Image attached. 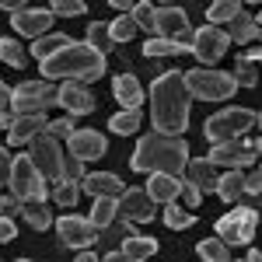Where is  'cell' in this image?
<instances>
[{"instance_id": "obj_1", "label": "cell", "mask_w": 262, "mask_h": 262, "mask_svg": "<svg viewBox=\"0 0 262 262\" xmlns=\"http://www.w3.org/2000/svg\"><path fill=\"white\" fill-rule=\"evenodd\" d=\"M189 101H192V95H189V88H185L179 70L161 74L150 84V119H154V129L164 133V137H179L189 126Z\"/></svg>"}, {"instance_id": "obj_2", "label": "cell", "mask_w": 262, "mask_h": 262, "mask_svg": "<svg viewBox=\"0 0 262 262\" xmlns=\"http://www.w3.org/2000/svg\"><path fill=\"white\" fill-rule=\"evenodd\" d=\"M189 164V143L182 137H164V133H143L133 158H129V168L133 171H147V175H171V179H182Z\"/></svg>"}, {"instance_id": "obj_3", "label": "cell", "mask_w": 262, "mask_h": 262, "mask_svg": "<svg viewBox=\"0 0 262 262\" xmlns=\"http://www.w3.org/2000/svg\"><path fill=\"white\" fill-rule=\"evenodd\" d=\"M42 74L49 77V81H74V84H91L105 77V56L95 53L88 42H70L67 49H60L56 56H49V60L42 63Z\"/></svg>"}, {"instance_id": "obj_4", "label": "cell", "mask_w": 262, "mask_h": 262, "mask_svg": "<svg viewBox=\"0 0 262 262\" xmlns=\"http://www.w3.org/2000/svg\"><path fill=\"white\" fill-rule=\"evenodd\" d=\"M252 126H259V112L231 105V108H224L217 116H210L206 126H203V133H206L210 143H231V140H242Z\"/></svg>"}, {"instance_id": "obj_5", "label": "cell", "mask_w": 262, "mask_h": 262, "mask_svg": "<svg viewBox=\"0 0 262 262\" xmlns=\"http://www.w3.org/2000/svg\"><path fill=\"white\" fill-rule=\"evenodd\" d=\"M28 161L35 164V171L42 175L46 185H60L63 182V150H60V140L49 129L28 140Z\"/></svg>"}, {"instance_id": "obj_6", "label": "cell", "mask_w": 262, "mask_h": 262, "mask_svg": "<svg viewBox=\"0 0 262 262\" xmlns=\"http://www.w3.org/2000/svg\"><path fill=\"white\" fill-rule=\"evenodd\" d=\"M60 101V88L53 81H25L14 88L11 112L14 116H46V108H53Z\"/></svg>"}, {"instance_id": "obj_7", "label": "cell", "mask_w": 262, "mask_h": 262, "mask_svg": "<svg viewBox=\"0 0 262 262\" xmlns=\"http://www.w3.org/2000/svg\"><path fill=\"white\" fill-rule=\"evenodd\" d=\"M182 81L189 88V95H196L200 101H224V98H231V95L238 91V84H234L231 74H224V70H206V67L182 74Z\"/></svg>"}, {"instance_id": "obj_8", "label": "cell", "mask_w": 262, "mask_h": 262, "mask_svg": "<svg viewBox=\"0 0 262 262\" xmlns=\"http://www.w3.org/2000/svg\"><path fill=\"white\" fill-rule=\"evenodd\" d=\"M7 185H11V196L18 203L46 200V192H49V185L42 182V175L35 171V164L28 161V154H18V158L11 161V179H7Z\"/></svg>"}, {"instance_id": "obj_9", "label": "cell", "mask_w": 262, "mask_h": 262, "mask_svg": "<svg viewBox=\"0 0 262 262\" xmlns=\"http://www.w3.org/2000/svg\"><path fill=\"white\" fill-rule=\"evenodd\" d=\"M154 35L164 42H179V46H189L192 42V25H189V14L179 4H164V7H154Z\"/></svg>"}, {"instance_id": "obj_10", "label": "cell", "mask_w": 262, "mask_h": 262, "mask_svg": "<svg viewBox=\"0 0 262 262\" xmlns=\"http://www.w3.org/2000/svg\"><path fill=\"white\" fill-rule=\"evenodd\" d=\"M227 35H224V28H213V25H203V28H196L192 32V42H189V53L196 56V60L210 70L213 63L224 60V53H227Z\"/></svg>"}, {"instance_id": "obj_11", "label": "cell", "mask_w": 262, "mask_h": 262, "mask_svg": "<svg viewBox=\"0 0 262 262\" xmlns=\"http://www.w3.org/2000/svg\"><path fill=\"white\" fill-rule=\"evenodd\" d=\"M262 150V140H252V143H242V140H231V143H213V150L206 154V161L213 164V168H245V164H252L259 158Z\"/></svg>"}, {"instance_id": "obj_12", "label": "cell", "mask_w": 262, "mask_h": 262, "mask_svg": "<svg viewBox=\"0 0 262 262\" xmlns=\"http://www.w3.org/2000/svg\"><path fill=\"white\" fill-rule=\"evenodd\" d=\"M56 234H60L63 245H70V248H77V252H88V248L101 238V231H98V227H91V221L74 217V213H67V217L56 221Z\"/></svg>"}, {"instance_id": "obj_13", "label": "cell", "mask_w": 262, "mask_h": 262, "mask_svg": "<svg viewBox=\"0 0 262 262\" xmlns=\"http://www.w3.org/2000/svg\"><path fill=\"white\" fill-rule=\"evenodd\" d=\"M116 210H119L122 221H154V213H158V203L150 200L143 189H122V196L116 200Z\"/></svg>"}, {"instance_id": "obj_14", "label": "cell", "mask_w": 262, "mask_h": 262, "mask_svg": "<svg viewBox=\"0 0 262 262\" xmlns=\"http://www.w3.org/2000/svg\"><path fill=\"white\" fill-rule=\"evenodd\" d=\"M11 25H14V32L25 35V39H42L53 28V11L49 7H25L18 14H11Z\"/></svg>"}, {"instance_id": "obj_15", "label": "cell", "mask_w": 262, "mask_h": 262, "mask_svg": "<svg viewBox=\"0 0 262 262\" xmlns=\"http://www.w3.org/2000/svg\"><path fill=\"white\" fill-rule=\"evenodd\" d=\"M81 189L91 200H119L126 185H122V179L116 171H95V175H84Z\"/></svg>"}, {"instance_id": "obj_16", "label": "cell", "mask_w": 262, "mask_h": 262, "mask_svg": "<svg viewBox=\"0 0 262 262\" xmlns=\"http://www.w3.org/2000/svg\"><path fill=\"white\" fill-rule=\"evenodd\" d=\"M67 147H70L74 158H81V161H95V158L105 154V137L95 133V129H74V137L67 140Z\"/></svg>"}, {"instance_id": "obj_17", "label": "cell", "mask_w": 262, "mask_h": 262, "mask_svg": "<svg viewBox=\"0 0 262 262\" xmlns=\"http://www.w3.org/2000/svg\"><path fill=\"white\" fill-rule=\"evenodd\" d=\"M60 105L67 112H74V116H88V112H95V95L88 91V84L67 81L60 88Z\"/></svg>"}, {"instance_id": "obj_18", "label": "cell", "mask_w": 262, "mask_h": 262, "mask_svg": "<svg viewBox=\"0 0 262 262\" xmlns=\"http://www.w3.org/2000/svg\"><path fill=\"white\" fill-rule=\"evenodd\" d=\"M49 129V119L46 116H14V126L7 129V143L11 147H21V143H28L32 137H39Z\"/></svg>"}, {"instance_id": "obj_19", "label": "cell", "mask_w": 262, "mask_h": 262, "mask_svg": "<svg viewBox=\"0 0 262 262\" xmlns=\"http://www.w3.org/2000/svg\"><path fill=\"white\" fill-rule=\"evenodd\" d=\"M112 95H116V101H119L122 108H129V112H137V108L143 105V88H140V81H137L133 74H116Z\"/></svg>"}, {"instance_id": "obj_20", "label": "cell", "mask_w": 262, "mask_h": 262, "mask_svg": "<svg viewBox=\"0 0 262 262\" xmlns=\"http://www.w3.org/2000/svg\"><path fill=\"white\" fill-rule=\"evenodd\" d=\"M182 175L192 182L200 192H217V168L206 161V158H189V164H185Z\"/></svg>"}, {"instance_id": "obj_21", "label": "cell", "mask_w": 262, "mask_h": 262, "mask_svg": "<svg viewBox=\"0 0 262 262\" xmlns=\"http://www.w3.org/2000/svg\"><path fill=\"white\" fill-rule=\"evenodd\" d=\"M224 35H227V42H255L259 39V18L238 11L234 18L224 25Z\"/></svg>"}, {"instance_id": "obj_22", "label": "cell", "mask_w": 262, "mask_h": 262, "mask_svg": "<svg viewBox=\"0 0 262 262\" xmlns=\"http://www.w3.org/2000/svg\"><path fill=\"white\" fill-rule=\"evenodd\" d=\"M143 192L158 203V206H164V203H175V196L182 192V179H171V175H150Z\"/></svg>"}, {"instance_id": "obj_23", "label": "cell", "mask_w": 262, "mask_h": 262, "mask_svg": "<svg viewBox=\"0 0 262 262\" xmlns=\"http://www.w3.org/2000/svg\"><path fill=\"white\" fill-rule=\"evenodd\" d=\"M119 252H122L129 262H143V259H150V255L158 252V242H154L150 234H126Z\"/></svg>"}, {"instance_id": "obj_24", "label": "cell", "mask_w": 262, "mask_h": 262, "mask_svg": "<svg viewBox=\"0 0 262 262\" xmlns=\"http://www.w3.org/2000/svg\"><path fill=\"white\" fill-rule=\"evenodd\" d=\"M21 217H25L28 227L46 231V227L53 224V210H49V203H46V200H25V203H21Z\"/></svg>"}, {"instance_id": "obj_25", "label": "cell", "mask_w": 262, "mask_h": 262, "mask_svg": "<svg viewBox=\"0 0 262 262\" xmlns=\"http://www.w3.org/2000/svg\"><path fill=\"white\" fill-rule=\"evenodd\" d=\"M70 46V35H63V32H49V35H42V39L32 42V56L39 63H46L49 56H56L60 49H67Z\"/></svg>"}, {"instance_id": "obj_26", "label": "cell", "mask_w": 262, "mask_h": 262, "mask_svg": "<svg viewBox=\"0 0 262 262\" xmlns=\"http://www.w3.org/2000/svg\"><path fill=\"white\" fill-rule=\"evenodd\" d=\"M88 46L95 49V53H101V56H108L112 49H116V42H112V32H108V21H91L88 25Z\"/></svg>"}, {"instance_id": "obj_27", "label": "cell", "mask_w": 262, "mask_h": 262, "mask_svg": "<svg viewBox=\"0 0 262 262\" xmlns=\"http://www.w3.org/2000/svg\"><path fill=\"white\" fill-rule=\"evenodd\" d=\"M242 182H245V171H224V175H217V196H221L224 203H234L238 196H242Z\"/></svg>"}, {"instance_id": "obj_28", "label": "cell", "mask_w": 262, "mask_h": 262, "mask_svg": "<svg viewBox=\"0 0 262 262\" xmlns=\"http://www.w3.org/2000/svg\"><path fill=\"white\" fill-rule=\"evenodd\" d=\"M140 122H143L140 108H137V112L122 108L119 116H112V119H108V129H112V133H119V137H133V133H140Z\"/></svg>"}, {"instance_id": "obj_29", "label": "cell", "mask_w": 262, "mask_h": 262, "mask_svg": "<svg viewBox=\"0 0 262 262\" xmlns=\"http://www.w3.org/2000/svg\"><path fill=\"white\" fill-rule=\"evenodd\" d=\"M238 11H242V4H238V0H217V4H210V7H206V21H210L213 28H224V25L234 18Z\"/></svg>"}, {"instance_id": "obj_30", "label": "cell", "mask_w": 262, "mask_h": 262, "mask_svg": "<svg viewBox=\"0 0 262 262\" xmlns=\"http://www.w3.org/2000/svg\"><path fill=\"white\" fill-rule=\"evenodd\" d=\"M196 252H200L203 262H231V248L221 242V238H203L196 245Z\"/></svg>"}, {"instance_id": "obj_31", "label": "cell", "mask_w": 262, "mask_h": 262, "mask_svg": "<svg viewBox=\"0 0 262 262\" xmlns=\"http://www.w3.org/2000/svg\"><path fill=\"white\" fill-rule=\"evenodd\" d=\"M119 217V210H116V200H95V206H91V227H98V231H105L108 224Z\"/></svg>"}, {"instance_id": "obj_32", "label": "cell", "mask_w": 262, "mask_h": 262, "mask_svg": "<svg viewBox=\"0 0 262 262\" xmlns=\"http://www.w3.org/2000/svg\"><path fill=\"white\" fill-rule=\"evenodd\" d=\"M164 224H168L171 231H185V227L196 224V213H192V210H182L179 203H164Z\"/></svg>"}, {"instance_id": "obj_33", "label": "cell", "mask_w": 262, "mask_h": 262, "mask_svg": "<svg viewBox=\"0 0 262 262\" xmlns=\"http://www.w3.org/2000/svg\"><path fill=\"white\" fill-rule=\"evenodd\" d=\"M189 53V46H179V42H164V39H147L143 42V56L154 60V56H182Z\"/></svg>"}, {"instance_id": "obj_34", "label": "cell", "mask_w": 262, "mask_h": 262, "mask_svg": "<svg viewBox=\"0 0 262 262\" xmlns=\"http://www.w3.org/2000/svg\"><path fill=\"white\" fill-rule=\"evenodd\" d=\"M108 32H112V42H116V46H122V42L137 39V32H140V28H137V21L129 18V14H119V18L108 25Z\"/></svg>"}, {"instance_id": "obj_35", "label": "cell", "mask_w": 262, "mask_h": 262, "mask_svg": "<svg viewBox=\"0 0 262 262\" xmlns=\"http://www.w3.org/2000/svg\"><path fill=\"white\" fill-rule=\"evenodd\" d=\"M0 60L7 63V67H25L28 56H25V49H21L18 39H0Z\"/></svg>"}, {"instance_id": "obj_36", "label": "cell", "mask_w": 262, "mask_h": 262, "mask_svg": "<svg viewBox=\"0 0 262 262\" xmlns=\"http://www.w3.org/2000/svg\"><path fill=\"white\" fill-rule=\"evenodd\" d=\"M231 77H234V84H242V88H255V84H259V70H255V63H248L242 56V60L234 63Z\"/></svg>"}, {"instance_id": "obj_37", "label": "cell", "mask_w": 262, "mask_h": 262, "mask_svg": "<svg viewBox=\"0 0 262 262\" xmlns=\"http://www.w3.org/2000/svg\"><path fill=\"white\" fill-rule=\"evenodd\" d=\"M77 196H81V185H77V182L63 179L60 185H53V200H56V206H74Z\"/></svg>"}, {"instance_id": "obj_38", "label": "cell", "mask_w": 262, "mask_h": 262, "mask_svg": "<svg viewBox=\"0 0 262 262\" xmlns=\"http://www.w3.org/2000/svg\"><path fill=\"white\" fill-rule=\"evenodd\" d=\"M129 18L137 21V28H143V32H154V4H133V11H129Z\"/></svg>"}, {"instance_id": "obj_39", "label": "cell", "mask_w": 262, "mask_h": 262, "mask_svg": "<svg viewBox=\"0 0 262 262\" xmlns=\"http://www.w3.org/2000/svg\"><path fill=\"white\" fill-rule=\"evenodd\" d=\"M49 11H53V18H56V14H60V18H77L81 11H88V4H84V0H53Z\"/></svg>"}, {"instance_id": "obj_40", "label": "cell", "mask_w": 262, "mask_h": 262, "mask_svg": "<svg viewBox=\"0 0 262 262\" xmlns=\"http://www.w3.org/2000/svg\"><path fill=\"white\" fill-rule=\"evenodd\" d=\"M63 179L67 182H84V161L81 158H74V154H63Z\"/></svg>"}, {"instance_id": "obj_41", "label": "cell", "mask_w": 262, "mask_h": 262, "mask_svg": "<svg viewBox=\"0 0 262 262\" xmlns=\"http://www.w3.org/2000/svg\"><path fill=\"white\" fill-rule=\"evenodd\" d=\"M74 129H77V126H74V119H70V116L49 122V133H53L56 140H70V137H74Z\"/></svg>"}, {"instance_id": "obj_42", "label": "cell", "mask_w": 262, "mask_h": 262, "mask_svg": "<svg viewBox=\"0 0 262 262\" xmlns=\"http://www.w3.org/2000/svg\"><path fill=\"white\" fill-rule=\"evenodd\" d=\"M179 196L185 200V206H200V203H203V192L189 179H182V192H179Z\"/></svg>"}, {"instance_id": "obj_43", "label": "cell", "mask_w": 262, "mask_h": 262, "mask_svg": "<svg viewBox=\"0 0 262 262\" xmlns=\"http://www.w3.org/2000/svg\"><path fill=\"white\" fill-rule=\"evenodd\" d=\"M259 189H262V175L259 171H252V175H245V182H242V196H259Z\"/></svg>"}, {"instance_id": "obj_44", "label": "cell", "mask_w": 262, "mask_h": 262, "mask_svg": "<svg viewBox=\"0 0 262 262\" xmlns=\"http://www.w3.org/2000/svg\"><path fill=\"white\" fill-rule=\"evenodd\" d=\"M14 213H21V203L14 196H0V217H14Z\"/></svg>"}, {"instance_id": "obj_45", "label": "cell", "mask_w": 262, "mask_h": 262, "mask_svg": "<svg viewBox=\"0 0 262 262\" xmlns=\"http://www.w3.org/2000/svg\"><path fill=\"white\" fill-rule=\"evenodd\" d=\"M18 238V227L11 224V217H0V242H14Z\"/></svg>"}, {"instance_id": "obj_46", "label": "cell", "mask_w": 262, "mask_h": 262, "mask_svg": "<svg viewBox=\"0 0 262 262\" xmlns=\"http://www.w3.org/2000/svg\"><path fill=\"white\" fill-rule=\"evenodd\" d=\"M11 101H14V88L0 81V112H11Z\"/></svg>"}, {"instance_id": "obj_47", "label": "cell", "mask_w": 262, "mask_h": 262, "mask_svg": "<svg viewBox=\"0 0 262 262\" xmlns=\"http://www.w3.org/2000/svg\"><path fill=\"white\" fill-rule=\"evenodd\" d=\"M11 161H14V158L7 154V147H0V182L11 179Z\"/></svg>"}, {"instance_id": "obj_48", "label": "cell", "mask_w": 262, "mask_h": 262, "mask_svg": "<svg viewBox=\"0 0 262 262\" xmlns=\"http://www.w3.org/2000/svg\"><path fill=\"white\" fill-rule=\"evenodd\" d=\"M25 7H28V4H21V0H0V11H14V14H18Z\"/></svg>"}, {"instance_id": "obj_49", "label": "cell", "mask_w": 262, "mask_h": 262, "mask_svg": "<svg viewBox=\"0 0 262 262\" xmlns=\"http://www.w3.org/2000/svg\"><path fill=\"white\" fill-rule=\"evenodd\" d=\"M14 126V116L11 112H0V129H11Z\"/></svg>"}, {"instance_id": "obj_50", "label": "cell", "mask_w": 262, "mask_h": 262, "mask_svg": "<svg viewBox=\"0 0 262 262\" xmlns=\"http://www.w3.org/2000/svg\"><path fill=\"white\" fill-rule=\"evenodd\" d=\"M98 262H129V259H126L122 252H108V255H105V259H98Z\"/></svg>"}, {"instance_id": "obj_51", "label": "cell", "mask_w": 262, "mask_h": 262, "mask_svg": "<svg viewBox=\"0 0 262 262\" xmlns=\"http://www.w3.org/2000/svg\"><path fill=\"white\" fill-rule=\"evenodd\" d=\"M74 262H98V255H95V252L88 248V252H81V255H77V259H74Z\"/></svg>"}, {"instance_id": "obj_52", "label": "cell", "mask_w": 262, "mask_h": 262, "mask_svg": "<svg viewBox=\"0 0 262 262\" xmlns=\"http://www.w3.org/2000/svg\"><path fill=\"white\" fill-rule=\"evenodd\" d=\"M112 7H116V11H126V14L133 11V4H126V0H112Z\"/></svg>"}, {"instance_id": "obj_53", "label": "cell", "mask_w": 262, "mask_h": 262, "mask_svg": "<svg viewBox=\"0 0 262 262\" xmlns=\"http://www.w3.org/2000/svg\"><path fill=\"white\" fill-rule=\"evenodd\" d=\"M245 262H262V255L255 252V248H252V252H248V259H245Z\"/></svg>"}, {"instance_id": "obj_54", "label": "cell", "mask_w": 262, "mask_h": 262, "mask_svg": "<svg viewBox=\"0 0 262 262\" xmlns=\"http://www.w3.org/2000/svg\"><path fill=\"white\" fill-rule=\"evenodd\" d=\"M18 262H32V259H18Z\"/></svg>"}]
</instances>
